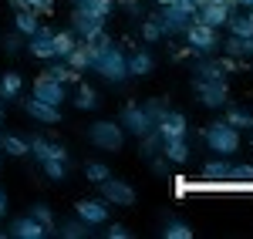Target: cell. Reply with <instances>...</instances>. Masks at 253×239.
<instances>
[{
    "label": "cell",
    "instance_id": "f907efd6",
    "mask_svg": "<svg viewBox=\"0 0 253 239\" xmlns=\"http://www.w3.org/2000/svg\"><path fill=\"white\" fill-rule=\"evenodd\" d=\"M0 138H3V132H0Z\"/></svg>",
    "mask_w": 253,
    "mask_h": 239
},
{
    "label": "cell",
    "instance_id": "4dcf8cb0",
    "mask_svg": "<svg viewBox=\"0 0 253 239\" xmlns=\"http://www.w3.org/2000/svg\"><path fill=\"white\" fill-rule=\"evenodd\" d=\"M199 175H203V179H210V182H230V162H223V159L206 162Z\"/></svg>",
    "mask_w": 253,
    "mask_h": 239
},
{
    "label": "cell",
    "instance_id": "52a82bcc",
    "mask_svg": "<svg viewBox=\"0 0 253 239\" xmlns=\"http://www.w3.org/2000/svg\"><path fill=\"white\" fill-rule=\"evenodd\" d=\"M98 185H101V199L108 202V205H122V209L125 205H135V189L125 179H112L108 175L105 182H98Z\"/></svg>",
    "mask_w": 253,
    "mask_h": 239
},
{
    "label": "cell",
    "instance_id": "5b68a950",
    "mask_svg": "<svg viewBox=\"0 0 253 239\" xmlns=\"http://www.w3.org/2000/svg\"><path fill=\"white\" fill-rule=\"evenodd\" d=\"M193 91L203 108H226L230 104V84H226V78H213V81L193 78Z\"/></svg>",
    "mask_w": 253,
    "mask_h": 239
},
{
    "label": "cell",
    "instance_id": "9c48e42d",
    "mask_svg": "<svg viewBox=\"0 0 253 239\" xmlns=\"http://www.w3.org/2000/svg\"><path fill=\"white\" fill-rule=\"evenodd\" d=\"M27 148H31V155L38 162H71L64 145H58V141H51V138H41V135L27 138Z\"/></svg>",
    "mask_w": 253,
    "mask_h": 239
},
{
    "label": "cell",
    "instance_id": "ee69618b",
    "mask_svg": "<svg viewBox=\"0 0 253 239\" xmlns=\"http://www.w3.org/2000/svg\"><path fill=\"white\" fill-rule=\"evenodd\" d=\"M122 7H125L128 14H138V10H142V3H138V0H122Z\"/></svg>",
    "mask_w": 253,
    "mask_h": 239
},
{
    "label": "cell",
    "instance_id": "681fc988",
    "mask_svg": "<svg viewBox=\"0 0 253 239\" xmlns=\"http://www.w3.org/2000/svg\"><path fill=\"white\" fill-rule=\"evenodd\" d=\"M250 148H253V128H250Z\"/></svg>",
    "mask_w": 253,
    "mask_h": 239
},
{
    "label": "cell",
    "instance_id": "f546056e",
    "mask_svg": "<svg viewBox=\"0 0 253 239\" xmlns=\"http://www.w3.org/2000/svg\"><path fill=\"white\" fill-rule=\"evenodd\" d=\"M98 91L91 88V84H78V95H75V108L78 111H95L98 108Z\"/></svg>",
    "mask_w": 253,
    "mask_h": 239
},
{
    "label": "cell",
    "instance_id": "277c9868",
    "mask_svg": "<svg viewBox=\"0 0 253 239\" xmlns=\"http://www.w3.org/2000/svg\"><path fill=\"white\" fill-rule=\"evenodd\" d=\"M182 37H186V47H189V54H216L219 51V31L216 27H206V24H199V20H193L186 31H182Z\"/></svg>",
    "mask_w": 253,
    "mask_h": 239
},
{
    "label": "cell",
    "instance_id": "4fadbf2b",
    "mask_svg": "<svg viewBox=\"0 0 253 239\" xmlns=\"http://www.w3.org/2000/svg\"><path fill=\"white\" fill-rule=\"evenodd\" d=\"M156 128H159L162 138H186V135H189V118H186L182 111H172V108H169V111L156 121Z\"/></svg>",
    "mask_w": 253,
    "mask_h": 239
},
{
    "label": "cell",
    "instance_id": "f6af8a7d",
    "mask_svg": "<svg viewBox=\"0 0 253 239\" xmlns=\"http://www.w3.org/2000/svg\"><path fill=\"white\" fill-rule=\"evenodd\" d=\"M3 216H7V192L0 189V219H3Z\"/></svg>",
    "mask_w": 253,
    "mask_h": 239
},
{
    "label": "cell",
    "instance_id": "ac0fdd59",
    "mask_svg": "<svg viewBox=\"0 0 253 239\" xmlns=\"http://www.w3.org/2000/svg\"><path fill=\"white\" fill-rule=\"evenodd\" d=\"M24 111H27L34 121H44V125H58L61 121V108L58 104H44V101H38V98L24 101Z\"/></svg>",
    "mask_w": 253,
    "mask_h": 239
},
{
    "label": "cell",
    "instance_id": "5bb4252c",
    "mask_svg": "<svg viewBox=\"0 0 253 239\" xmlns=\"http://www.w3.org/2000/svg\"><path fill=\"white\" fill-rule=\"evenodd\" d=\"M75 216L84 219L88 226H101V222H108V202L105 199H78L75 202Z\"/></svg>",
    "mask_w": 253,
    "mask_h": 239
},
{
    "label": "cell",
    "instance_id": "7a4b0ae2",
    "mask_svg": "<svg viewBox=\"0 0 253 239\" xmlns=\"http://www.w3.org/2000/svg\"><path fill=\"white\" fill-rule=\"evenodd\" d=\"M203 141H206V148H210V152H216L219 159H226V155L240 152V145H243L240 132H236V128H230L223 118H219V121H210V125L203 128Z\"/></svg>",
    "mask_w": 253,
    "mask_h": 239
},
{
    "label": "cell",
    "instance_id": "8d00e7d4",
    "mask_svg": "<svg viewBox=\"0 0 253 239\" xmlns=\"http://www.w3.org/2000/svg\"><path fill=\"white\" fill-rule=\"evenodd\" d=\"M142 37L149 40V44H159V40L166 37V31H162L159 17H156V20H145V24H142Z\"/></svg>",
    "mask_w": 253,
    "mask_h": 239
},
{
    "label": "cell",
    "instance_id": "8992f818",
    "mask_svg": "<svg viewBox=\"0 0 253 239\" xmlns=\"http://www.w3.org/2000/svg\"><path fill=\"white\" fill-rule=\"evenodd\" d=\"M88 138L95 141V148H101V152H122L125 132H122L118 121H95V125L88 128Z\"/></svg>",
    "mask_w": 253,
    "mask_h": 239
},
{
    "label": "cell",
    "instance_id": "603a6c76",
    "mask_svg": "<svg viewBox=\"0 0 253 239\" xmlns=\"http://www.w3.org/2000/svg\"><path fill=\"white\" fill-rule=\"evenodd\" d=\"M54 233H58L61 239H84L88 233H91V226H88L84 219H78V216H75V219L54 222Z\"/></svg>",
    "mask_w": 253,
    "mask_h": 239
},
{
    "label": "cell",
    "instance_id": "83f0119b",
    "mask_svg": "<svg viewBox=\"0 0 253 239\" xmlns=\"http://www.w3.org/2000/svg\"><path fill=\"white\" fill-rule=\"evenodd\" d=\"M38 27H41V14H34V10H17V14H14V31H17V34L31 37Z\"/></svg>",
    "mask_w": 253,
    "mask_h": 239
},
{
    "label": "cell",
    "instance_id": "ffe728a7",
    "mask_svg": "<svg viewBox=\"0 0 253 239\" xmlns=\"http://www.w3.org/2000/svg\"><path fill=\"white\" fill-rule=\"evenodd\" d=\"M125 64H128V78H145V74H152L156 58L149 51H135V54H125Z\"/></svg>",
    "mask_w": 253,
    "mask_h": 239
},
{
    "label": "cell",
    "instance_id": "d4e9b609",
    "mask_svg": "<svg viewBox=\"0 0 253 239\" xmlns=\"http://www.w3.org/2000/svg\"><path fill=\"white\" fill-rule=\"evenodd\" d=\"M223 121L243 135V132H250V128H253V111H250V108H226Z\"/></svg>",
    "mask_w": 253,
    "mask_h": 239
},
{
    "label": "cell",
    "instance_id": "7c38bea8",
    "mask_svg": "<svg viewBox=\"0 0 253 239\" xmlns=\"http://www.w3.org/2000/svg\"><path fill=\"white\" fill-rule=\"evenodd\" d=\"M105 20L108 17H98V14H81V10H71V31L78 34V40H91L95 34L105 31Z\"/></svg>",
    "mask_w": 253,
    "mask_h": 239
},
{
    "label": "cell",
    "instance_id": "4316f807",
    "mask_svg": "<svg viewBox=\"0 0 253 239\" xmlns=\"http://www.w3.org/2000/svg\"><path fill=\"white\" fill-rule=\"evenodd\" d=\"M47 78H54V81H61V84H75L78 81V71L75 68H68L61 58H51V64H47V71H44Z\"/></svg>",
    "mask_w": 253,
    "mask_h": 239
},
{
    "label": "cell",
    "instance_id": "e575fe53",
    "mask_svg": "<svg viewBox=\"0 0 253 239\" xmlns=\"http://www.w3.org/2000/svg\"><path fill=\"white\" fill-rule=\"evenodd\" d=\"M108 175H112V169H108L105 162H88V165H84V179L95 182V185H98V182H105Z\"/></svg>",
    "mask_w": 253,
    "mask_h": 239
},
{
    "label": "cell",
    "instance_id": "60d3db41",
    "mask_svg": "<svg viewBox=\"0 0 253 239\" xmlns=\"http://www.w3.org/2000/svg\"><path fill=\"white\" fill-rule=\"evenodd\" d=\"M20 47H24V34H17V31H10V34L3 37V51H7V54H17Z\"/></svg>",
    "mask_w": 253,
    "mask_h": 239
},
{
    "label": "cell",
    "instance_id": "9a60e30c",
    "mask_svg": "<svg viewBox=\"0 0 253 239\" xmlns=\"http://www.w3.org/2000/svg\"><path fill=\"white\" fill-rule=\"evenodd\" d=\"M27 51H31L38 61H51V58H54V31L38 27V31L27 37Z\"/></svg>",
    "mask_w": 253,
    "mask_h": 239
},
{
    "label": "cell",
    "instance_id": "d590c367",
    "mask_svg": "<svg viewBox=\"0 0 253 239\" xmlns=\"http://www.w3.org/2000/svg\"><path fill=\"white\" fill-rule=\"evenodd\" d=\"M142 108H145V115L152 118V125H156V121L162 118L166 111H169V104H166L162 98H149V101H142Z\"/></svg>",
    "mask_w": 253,
    "mask_h": 239
},
{
    "label": "cell",
    "instance_id": "d6a6232c",
    "mask_svg": "<svg viewBox=\"0 0 253 239\" xmlns=\"http://www.w3.org/2000/svg\"><path fill=\"white\" fill-rule=\"evenodd\" d=\"M138 148H142V155H145V159L159 155V152H162V135H159V128H149V132L138 138Z\"/></svg>",
    "mask_w": 253,
    "mask_h": 239
},
{
    "label": "cell",
    "instance_id": "44dd1931",
    "mask_svg": "<svg viewBox=\"0 0 253 239\" xmlns=\"http://www.w3.org/2000/svg\"><path fill=\"white\" fill-rule=\"evenodd\" d=\"M91 61H95L91 47H88L84 40H78V44H75V51L64 58V64H68V68H75V71L81 74V71H91Z\"/></svg>",
    "mask_w": 253,
    "mask_h": 239
},
{
    "label": "cell",
    "instance_id": "f1b7e54d",
    "mask_svg": "<svg viewBox=\"0 0 253 239\" xmlns=\"http://www.w3.org/2000/svg\"><path fill=\"white\" fill-rule=\"evenodd\" d=\"M75 44H78V34L68 27V31H54V58H68L71 51H75Z\"/></svg>",
    "mask_w": 253,
    "mask_h": 239
},
{
    "label": "cell",
    "instance_id": "bcb514c9",
    "mask_svg": "<svg viewBox=\"0 0 253 239\" xmlns=\"http://www.w3.org/2000/svg\"><path fill=\"white\" fill-rule=\"evenodd\" d=\"M236 7H247V10H250V7H253V0H236Z\"/></svg>",
    "mask_w": 253,
    "mask_h": 239
},
{
    "label": "cell",
    "instance_id": "2e32d148",
    "mask_svg": "<svg viewBox=\"0 0 253 239\" xmlns=\"http://www.w3.org/2000/svg\"><path fill=\"white\" fill-rule=\"evenodd\" d=\"M47 233H51V229H44L31 212L20 216V219H14V222H10V229H7V236H14V239H44Z\"/></svg>",
    "mask_w": 253,
    "mask_h": 239
},
{
    "label": "cell",
    "instance_id": "3957f363",
    "mask_svg": "<svg viewBox=\"0 0 253 239\" xmlns=\"http://www.w3.org/2000/svg\"><path fill=\"white\" fill-rule=\"evenodd\" d=\"M196 7H199V0H172V3H162L159 24H162L166 37H172V34H182V31L193 24Z\"/></svg>",
    "mask_w": 253,
    "mask_h": 239
},
{
    "label": "cell",
    "instance_id": "f35d334b",
    "mask_svg": "<svg viewBox=\"0 0 253 239\" xmlns=\"http://www.w3.org/2000/svg\"><path fill=\"white\" fill-rule=\"evenodd\" d=\"M31 216H34V219H38L44 229H54V222H58V216H54V212H51L47 205H41V202L34 205V209H31Z\"/></svg>",
    "mask_w": 253,
    "mask_h": 239
},
{
    "label": "cell",
    "instance_id": "e0dca14e",
    "mask_svg": "<svg viewBox=\"0 0 253 239\" xmlns=\"http://www.w3.org/2000/svg\"><path fill=\"white\" fill-rule=\"evenodd\" d=\"M226 27L233 37H253V10L247 7H233L230 17H226Z\"/></svg>",
    "mask_w": 253,
    "mask_h": 239
},
{
    "label": "cell",
    "instance_id": "816d5d0a",
    "mask_svg": "<svg viewBox=\"0 0 253 239\" xmlns=\"http://www.w3.org/2000/svg\"><path fill=\"white\" fill-rule=\"evenodd\" d=\"M250 10H253V7H250Z\"/></svg>",
    "mask_w": 253,
    "mask_h": 239
},
{
    "label": "cell",
    "instance_id": "74e56055",
    "mask_svg": "<svg viewBox=\"0 0 253 239\" xmlns=\"http://www.w3.org/2000/svg\"><path fill=\"white\" fill-rule=\"evenodd\" d=\"M68 165H71V162H41L44 175H47V179H54V182H61L64 175H68Z\"/></svg>",
    "mask_w": 253,
    "mask_h": 239
},
{
    "label": "cell",
    "instance_id": "30bf717a",
    "mask_svg": "<svg viewBox=\"0 0 253 239\" xmlns=\"http://www.w3.org/2000/svg\"><path fill=\"white\" fill-rule=\"evenodd\" d=\"M230 10L233 7H226V3H219V0H199V7H196V17L199 24H206V27H226V17H230Z\"/></svg>",
    "mask_w": 253,
    "mask_h": 239
},
{
    "label": "cell",
    "instance_id": "7bdbcfd3",
    "mask_svg": "<svg viewBox=\"0 0 253 239\" xmlns=\"http://www.w3.org/2000/svg\"><path fill=\"white\" fill-rule=\"evenodd\" d=\"M240 58L253 61V37H240Z\"/></svg>",
    "mask_w": 253,
    "mask_h": 239
},
{
    "label": "cell",
    "instance_id": "cb8c5ba5",
    "mask_svg": "<svg viewBox=\"0 0 253 239\" xmlns=\"http://www.w3.org/2000/svg\"><path fill=\"white\" fill-rule=\"evenodd\" d=\"M71 10H81V14H98V17H112L115 0H71Z\"/></svg>",
    "mask_w": 253,
    "mask_h": 239
},
{
    "label": "cell",
    "instance_id": "6da1fadb",
    "mask_svg": "<svg viewBox=\"0 0 253 239\" xmlns=\"http://www.w3.org/2000/svg\"><path fill=\"white\" fill-rule=\"evenodd\" d=\"M91 71H95L98 78H105L108 84H122V81H128V64H125V54H122V47H118L115 40L95 54Z\"/></svg>",
    "mask_w": 253,
    "mask_h": 239
},
{
    "label": "cell",
    "instance_id": "7dc6e473",
    "mask_svg": "<svg viewBox=\"0 0 253 239\" xmlns=\"http://www.w3.org/2000/svg\"><path fill=\"white\" fill-rule=\"evenodd\" d=\"M0 125H3V101H0Z\"/></svg>",
    "mask_w": 253,
    "mask_h": 239
},
{
    "label": "cell",
    "instance_id": "836d02e7",
    "mask_svg": "<svg viewBox=\"0 0 253 239\" xmlns=\"http://www.w3.org/2000/svg\"><path fill=\"white\" fill-rule=\"evenodd\" d=\"M58 0H10L14 10H34V14H51Z\"/></svg>",
    "mask_w": 253,
    "mask_h": 239
},
{
    "label": "cell",
    "instance_id": "d6986e66",
    "mask_svg": "<svg viewBox=\"0 0 253 239\" xmlns=\"http://www.w3.org/2000/svg\"><path fill=\"white\" fill-rule=\"evenodd\" d=\"M162 155L169 165H186L189 162V141L186 138H162Z\"/></svg>",
    "mask_w": 253,
    "mask_h": 239
},
{
    "label": "cell",
    "instance_id": "b9f144b4",
    "mask_svg": "<svg viewBox=\"0 0 253 239\" xmlns=\"http://www.w3.org/2000/svg\"><path fill=\"white\" fill-rule=\"evenodd\" d=\"M105 236L108 239H132V229H125L122 222H112V226L105 229Z\"/></svg>",
    "mask_w": 253,
    "mask_h": 239
},
{
    "label": "cell",
    "instance_id": "7402d4cb",
    "mask_svg": "<svg viewBox=\"0 0 253 239\" xmlns=\"http://www.w3.org/2000/svg\"><path fill=\"white\" fill-rule=\"evenodd\" d=\"M24 91V78L17 71H3L0 74V101H17Z\"/></svg>",
    "mask_w": 253,
    "mask_h": 239
},
{
    "label": "cell",
    "instance_id": "c3c4849f",
    "mask_svg": "<svg viewBox=\"0 0 253 239\" xmlns=\"http://www.w3.org/2000/svg\"><path fill=\"white\" fill-rule=\"evenodd\" d=\"M156 3H159V7H162V3H172V0H156Z\"/></svg>",
    "mask_w": 253,
    "mask_h": 239
},
{
    "label": "cell",
    "instance_id": "8fae6325",
    "mask_svg": "<svg viewBox=\"0 0 253 239\" xmlns=\"http://www.w3.org/2000/svg\"><path fill=\"white\" fill-rule=\"evenodd\" d=\"M34 98L44 101V104H64V98H68V84H61V81L47 78V74H41L38 81H34Z\"/></svg>",
    "mask_w": 253,
    "mask_h": 239
},
{
    "label": "cell",
    "instance_id": "ba28073f",
    "mask_svg": "<svg viewBox=\"0 0 253 239\" xmlns=\"http://www.w3.org/2000/svg\"><path fill=\"white\" fill-rule=\"evenodd\" d=\"M118 121H122V132H125V135H135V138H142L149 128H156L152 118L145 115V108H142V104H125Z\"/></svg>",
    "mask_w": 253,
    "mask_h": 239
},
{
    "label": "cell",
    "instance_id": "1f68e13d",
    "mask_svg": "<svg viewBox=\"0 0 253 239\" xmlns=\"http://www.w3.org/2000/svg\"><path fill=\"white\" fill-rule=\"evenodd\" d=\"M0 152H7V155H14V159H24V155H31V148H27V138H20V135H3V138H0Z\"/></svg>",
    "mask_w": 253,
    "mask_h": 239
},
{
    "label": "cell",
    "instance_id": "484cf974",
    "mask_svg": "<svg viewBox=\"0 0 253 239\" xmlns=\"http://www.w3.org/2000/svg\"><path fill=\"white\" fill-rule=\"evenodd\" d=\"M162 236L166 239H193V229L186 219H175V216H166L162 219Z\"/></svg>",
    "mask_w": 253,
    "mask_h": 239
},
{
    "label": "cell",
    "instance_id": "ab89813d",
    "mask_svg": "<svg viewBox=\"0 0 253 239\" xmlns=\"http://www.w3.org/2000/svg\"><path fill=\"white\" fill-rule=\"evenodd\" d=\"M230 182H253V165H230Z\"/></svg>",
    "mask_w": 253,
    "mask_h": 239
}]
</instances>
